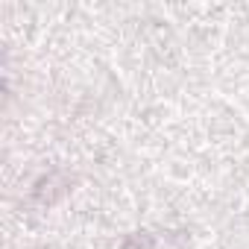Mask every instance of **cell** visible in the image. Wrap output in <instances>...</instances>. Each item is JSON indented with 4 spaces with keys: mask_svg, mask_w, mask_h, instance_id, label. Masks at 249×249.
<instances>
[{
    "mask_svg": "<svg viewBox=\"0 0 249 249\" xmlns=\"http://www.w3.org/2000/svg\"><path fill=\"white\" fill-rule=\"evenodd\" d=\"M68 188H71V179H68L65 173H50L47 179H41V182L36 185L33 199L41 202V205H50V202H56L59 196H65Z\"/></svg>",
    "mask_w": 249,
    "mask_h": 249,
    "instance_id": "6da1fadb",
    "label": "cell"
}]
</instances>
